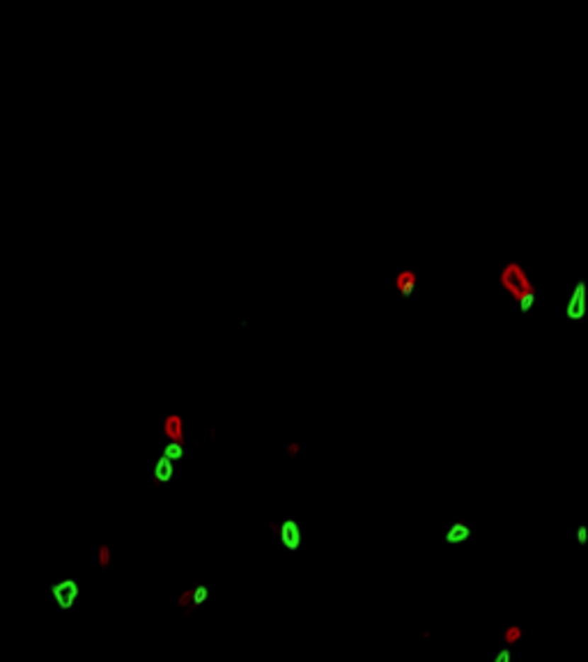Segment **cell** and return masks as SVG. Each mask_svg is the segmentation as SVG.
<instances>
[{
	"label": "cell",
	"instance_id": "obj_13",
	"mask_svg": "<svg viewBox=\"0 0 588 662\" xmlns=\"http://www.w3.org/2000/svg\"><path fill=\"white\" fill-rule=\"evenodd\" d=\"M492 662H515V656H513V649L510 646H501L497 653H494V658H492Z\"/></svg>",
	"mask_w": 588,
	"mask_h": 662
},
{
	"label": "cell",
	"instance_id": "obj_2",
	"mask_svg": "<svg viewBox=\"0 0 588 662\" xmlns=\"http://www.w3.org/2000/svg\"><path fill=\"white\" fill-rule=\"evenodd\" d=\"M588 315V281L586 279H577L572 283L570 292L565 297V306H563V318L567 322H584Z\"/></svg>",
	"mask_w": 588,
	"mask_h": 662
},
{
	"label": "cell",
	"instance_id": "obj_14",
	"mask_svg": "<svg viewBox=\"0 0 588 662\" xmlns=\"http://www.w3.org/2000/svg\"><path fill=\"white\" fill-rule=\"evenodd\" d=\"M575 541L579 547H586L588 545V524H577L575 529Z\"/></svg>",
	"mask_w": 588,
	"mask_h": 662
},
{
	"label": "cell",
	"instance_id": "obj_4",
	"mask_svg": "<svg viewBox=\"0 0 588 662\" xmlns=\"http://www.w3.org/2000/svg\"><path fill=\"white\" fill-rule=\"evenodd\" d=\"M278 543L285 547L288 552H299L303 545V529L299 520L283 517L278 522Z\"/></svg>",
	"mask_w": 588,
	"mask_h": 662
},
{
	"label": "cell",
	"instance_id": "obj_10",
	"mask_svg": "<svg viewBox=\"0 0 588 662\" xmlns=\"http://www.w3.org/2000/svg\"><path fill=\"white\" fill-rule=\"evenodd\" d=\"M111 563H113V547L108 543H101L97 547V566L101 571H106L111 568Z\"/></svg>",
	"mask_w": 588,
	"mask_h": 662
},
{
	"label": "cell",
	"instance_id": "obj_6",
	"mask_svg": "<svg viewBox=\"0 0 588 662\" xmlns=\"http://www.w3.org/2000/svg\"><path fill=\"white\" fill-rule=\"evenodd\" d=\"M419 271L412 269V267H405L395 274L393 279V286H395V292L400 295L402 299H412L416 295V290H419Z\"/></svg>",
	"mask_w": 588,
	"mask_h": 662
},
{
	"label": "cell",
	"instance_id": "obj_5",
	"mask_svg": "<svg viewBox=\"0 0 588 662\" xmlns=\"http://www.w3.org/2000/svg\"><path fill=\"white\" fill-rule=\"evenodd\" d=\"M161 432H164V437L168 442H186V421L182 414L177 412H170L164 416V421H161Z\"/></svg>",
	"mask_w": 588,
	"mask_h": 662
},
{
	"label": "cell",
	"instance_id": "obj_1",
	"mask_svg": "<svg viewBox=\"0 0 588 662\" xmlns=\"http://www.w3.org/2000/svg\"><path fill=\"white\" fill-rule=\"evenodd\" d=\"M499 286L515 301L521 315H528L538 304V288L528 269L519 260H508L499 269Z\"/></svg>",
	"mask_w": 588,
	"mask_h": 662
},
{
	"label": "cell",
	"instance_id": "obj_12",
	"mask_svg": "<svg viewBox=\"0 0 588 662\" xmlns=\"http://www.w3.org/2000/svg\"><path fill=\"white\" fill-rule=\"evenodd\" d=\"M177 607H182L184 614H191L196 610L193 605V589H184L182 593L177 595Z\"/></svg>",
	"mask_w": 588,
	"mask_h": 662
},
{
	"label": "cell",
	"instance_id": "obj_16",
	"mask_svg": "<svg viewBox=\"0 0 588 662\" xmlns=\"http://www.w3.org/2000/svg\"><path fill=\"white\" fill-rule=\"evenodd\" d=\"M301 451H303V447H301V444H299V442H290V444H288V447H285V453H288V456H290V458H297V456H299V453H301Z\"/></svg>",
	"mask_w": 588,
	"mask_h": 662
},
{
	"label": "cell",
	"instance_id": "obj_3",
	"mask_svg": "<svg viewBox=\"0 0 588 662\" xmlns=\"http://www.w3.org/2000/svg\"><path fill=\"white\" fill-rule=\"evenodd\" d=\"M51 598L58 605V610L69 612L76 607V602L81 598V582L76 578H62L51 584Z\"/></svg>",
	"mask_w": 588,
	"mask_h": 662
},
{
	"label": "cell",
	"instance_id": "obj_7",
	"mask_svg": "<svg viewBox=\"0 0 588 662\" xmlns=\"http://www.w3.org/2000/svg\"><path fill=\"white\" fill-rule=\"evenodd\" d=\"M471 538H473V527L469 522H464V520H455V522H451L443 532V543L453 547L469 543Z\"/></svg>",
	"mask_w": 588,
	"mask_h": 662
},
{
	"label": "cell",
	"instance_id": "obj_11",
	"mask_svg": "<svg viewBox=\"0 0 588 662\" xmlns=\"http://www.w3.org/2000/svg\"><path fill=\"white\" fill-rule=\"evenodd\" d=\"M191 589H193V605H196V610L203 607V605H205L207 600H210V595H212V593H210V586H207V584H196V586H191Z\"/></svg>",
	"mask_w": 588,
	"mask_h": 662
},
{
	"label": "cell",
	"instance_id": "obj_8",
	"mask_svg": "<svg viewBox=\"0 0 588 662\" xmlns=\"http://www.w3.org/2000/svg\"><path fill=\"white\" fill-rule=\"evenodd\" d=\"M152 478H154L157 486H168L170 481L175 478V462L159 453V458L154 460V465H152Z\"/></svg>",
	"mask_w": 588,
	"mask_h": 662
},
{
	"label": "cell",
	"instance_id": "obj_15",
	"mask_svg": "<svg viewBox=\"0 0 588 662\" xmlns=\"http://www.w3.org/2000/svg\"><path fill=\"white\" fill-rule=\"evenodd\" d=\"M521 637V630L517 628V626H513V628H508V632H506V637H504V641H506V646H513L515 641Z\"/></svg>",
	"mask_w": 588,
	"mask_h": 662
},
{
	"label": "cell",
	"instance_id": "obj_9",
	"mask_svg": "<svg viewBox=\"0 0 588 662\" xmlns=\"http://www.w3.org/2000/svg\"><path fill=\"white\" fill-rule=\"evenodd\" d=\"M161 456L173 460L177 465V462H182L186 458V447L182 442H166L164 447H161Z\"/></svg>",
	"mask_w": 588,
	"mask_h": 662
}]
</instances>
